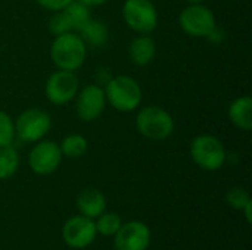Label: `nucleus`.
<instances>
[{"label":"nucleus","mask_w":252,"mask_h":250,"mask_svg":"<svg viewBox=\"0 0 252 250\" xmlns=\"http://www.w3.org/2000/svg\"><path fill=\"white\" fill-rule=\"evenodd\" d=\"M86 55L87 44L74 31L56 35L50 46V57L58 69L75 72L83 66Z\"/></svg>","instance_id":"f257e3e1"},{"label":"nucleus","mask_w":252,"mask_h":250,"mask_svg":"<svg viewBox=\"0 0 252 250\" xmlns=\"http://www.w3.org/2000/svg\"><path fill=\"white\" fill-rule=\"evenodd\" d=\"M103 91L106 102L118 112H133L142 103V88L128 75H118L108 80Z\"/></svg>","instance_id":"f03ea898"},{"label":"nucleus","mask_w":252,"mask_h":250,"mask_svg":"<svg viewBox=\"0 0 252 250\" xmlns=\"http://www.w3.org/2000/svg\"><path fill=\"white\" fill-rule=\"evenodd\" d=\"M137 131L149 140H165L174 131L173 116L159 106H146L136 116Z\"/></svg>","instance_id":"7ed1b4c3"},{"label":"nucleus","mask_w":252,"mask_h":250,"mask_svg":"<svg viewBox=\"0 0 252 250\" xmlns=\"http://www.w3.org/2000/svg\"><path fill=\"white\" fill-rule=\"evenodd\" d=\"M190 158L201 169L217 171L224 165L227 153L223 143L216 136L201 134L190 143Z\"/></svg>","instance_id":"20e7f679"},{"label":"nucleus","mask_w":252,"mask_h":250,"mask_svg":"<svg viewBox=\"0 0 252 250\" xmlns=\"http://www.w3.org/2000/svg\"><path fill=\"white\" fill-rule=\"evenodd\" d=\"M123 18L128 28L139 34H149L158 25V10L151 0H126Z\"/></svg>","instance_id":"39448f33"},{"label":"nucleus","mask_w":252,"mask_h":250,"mask_svg":"<svg viewBox=\"0 0 252 250\" xmlns=\"http://www.w3.org/2000/svg\"><path fill=\"white\" fill-rule=\"evenodd\" d=\"M216 24L214 12L202 3H190L179 15L180 28L192 37H207Z\"/></svg>","instance_id":"423d86ee"},{"label":"nucleus","mask_w":252,"mask_h":250,"mask_svg":"<svg viewBox=\"0 0 252 250\" xmlns=\"http://www.w3.org/2000/svg\"><path fill=\"white\" fill-rule=\"evenodd\" d=\"M52 127V119L47 112L41 109H27L24 111L15 122V136H18L25 143H35L43 140Z\"/></svg>","instance_id":"0eeeda50"},{"label":"nucleus","mask_w":252,"mask_h":250,"mask_svg":"<svg viewBox=\"0 0 252 250\" xmlns=\"http://www.w3.org/2000/svg\"><path fill=\"white\" fill-rule=\"evenodd\" d=\"M78 84L80 83L75 72L58 69L47 78L44 93L52 105H66L75 99L78 93Z\"/></svg>","instance_id":"6e6552de"},{"label":"nucleus","mask_w":252,"mask_h":250,"mask_svg":"<svg viewBox=\"0 0 252 250\" xmlns=\"http://www.w3.org/2000/svg\"><path fill=\"white\" fill-rule=\"evenodd\" d=\"M62 158L63 156L58 143L52 140H38L30 152L28 164L34 174L50 175L59 168Z\"/></svg>","instance_id":"1a4fd4ad"},{"label":"nucleus","mask_w":252,"mask_h":250,"mask_svg":"<svg viewBox=\"0 0 252 250\" xmlns=\"http://www.w3.org/2000/svg\"><path fill=\"white\" fill-rule=\"evenodd\" d=\"M97 236L94 221L84 215L71 217L62 228V239L72 249L89 248Z\"/></svg>","instance_id":"9d476101"},{"label":"nucleus","mask_w":252,"mask_h":250,"mask_svg":"<svg viewBox=\"0 0 252 250\" xmlns=\"http://www.w3.org/2000/svg\"><path fill=\"white\" fill-rule=\"evenodd\" d=\"M75 97H77V103H75L77 115L84 122L96 121L102 115L106 106L105 91L97 84L86 85L80 93H77Z\"/></svg>","instance_id":"9b49d317"},{"label":"nucleus","mask_w":252,"mask_h":250,"mask_svg":"<svg viewBox=\"0 0 252 250\" xmlns=\"http://www.w3.org/2000/svg\"><path fill=\"white\" fill-rule=\"evenodd\" d=\"M117 250H146L151 245V230L142 221H130L115 233Z\"/></svg>","instance_id":"f8f14e48"},{"label":"nucleus","mask_w":252,"mask_h":250,"mask_svg":"<svg viewBox=\"0 0 252 250\" xmlns=\"http://www.w3.org/2000/svg\"><path fill=\"white\" fill-rule=\"evenodd\" d=\"M77 208L87 218H97L106 209V199L97 189H84L77 196Z\"/></svg>","instance_id":"ddd939ff"},{"label":"nucleus","mask_w":252,"mask_h":250,"mask_svg":"<svg viewBox=\"0 0 252 250\" xmlns=\"http://www.w3.org/2000/svg\"><path fill=\"white\" fill-rule=\"evenodd\" d=\"M128 55L134 65L145 66V65L151 63L157 55L155 40L152 37H149L148 34H140L130 43Z\"/></svg>","instance_id":"4468645a"},{"label":"nucleus","mask_w":252,"mask_h":250,"mask_svg":"<svg viewBox=\"0 0 252 250\" xmlns=\"http://www.w3.org/2000/svg\"><path fill=\"white\" fill-rule=\"evenodd\" d=\"M229 119L241 130L252 128V99L250 96H239L229 105Z\"/></svg>","instance_id":"2eb2a0df"},{"label":"nucleus","mask_w":252,"mask_h":250,"mask_svg":"<svg viewBox=\"0 0 252 250\" xmlns=\"http://www.w3.org/2000/svg\"><path fill=\"white\" fill-rule=\"evenodd\" d=\"M77 32L86 44L93 46V47L105 46L108 43V38H109V32H108L106 25L102 21H97L93 18H90Z\"/></svg>","instance_id":"dca6fc26"},{"label":"nucleus","mask_w":252,"mask_h":250,"mask_svg":"<svg viewBox=\"0 0 252 250\" xmlns=\"http://www.w3.org/2000/svg\"><path fill=\"white\" fill-rule=\"evenodd\" d=\"M62 10H63V13H65V16H66V19H68V22H69L72 31H78V29L92 18V15H90V7H89L87 4H84L83 1H80V0L71 1V3H69L65 9H62Z\"/></svg>","instance_id":"f3484780"},{"label":"nucleus","mask_w":252,"mask_h":250,"mask_svg":"<svg viewBox=\"0 0 252 250\" xmlns=\"http://www.w3.org/2000/svg\"><path fill=\"white\" fill-rule=\"evenodd\" d=\"M59 149L62 152V156L77 159V158H81L87 152L89 143H87V139L81 134H69L61 141Z\"/></svg>","instance_id":"a211bd4d"},{"label":"nucleus","mask_w":252,"mask_h":250,"mask_svg":"<svg viewBox=\"0 0 252 250\" xmlns=\"http://www.w3.org/2000/svg\"><path fill=\"white\" fill-rule=\"evenodd\" d=\"M19 168V155L16 149L9 144L0 147V180H7L16 174Z\"/></svg>","instance_id":"6ab92c4d"},{"label":"nucleus","mask_w":252,"mask_h":250,"mask_svg":"<svg viewBox=\"0 0 252 250\" xmlns=\"http://www.w3.org/2000/svg\"><path fill=\"white\" fill-rule=\"evenodd\" d=\"M96 225V231L105 237H111L115 236V233L120 230V227L123 225V220L118 214L115 212H103L102 215L97 217V221L94 222Z\"/></svg>","instance_id":"aec40b11"},{"label":"nucleus","mask_w":252,"mask_h":250,"mask_svg":"<svg viewBox=\"0 0 252 250\" xmlns=\"http://www.w3.org/2000/svg\"><path fill=\"white\" fill-rule=\"evenodd\" d=\"M15 139V121L9 113L0 111V147L9 146Z\"/></svg>","instance_id":"412c9836"},{"label":"nucleus","mask_w":252,"mask_h":250,"mask_svg":"<svg viewBox=\"0 0 252 250\" xmlns=\"http://www.w3.org/2000/svg\"><path fill=\"white\" fill-rule=\"evenodd\" d=\"M226 202L229 206H232L233 209L236 211H242L248 203H251V196L250 193L242 189V187H235V189H230L227 193H226Z\"/></svg>","instance_id":"4be33fe9"},{"label":"nucleus","mask_w":252,"mask_h":250,"mask_svg":"<svg viewBox=\"0 0 252 250\" xmlns=\"http://www.w3.org/2000/svg\"><path fill=\"white\" fill-rule=\"evenodd\" d=\"M49 31L52 34H55V37L72 31V28H71V25H69L63 10H58V12H55L52 15V18L49 19Z\"/></svg>","instance_id":"5701e85b"},{"label":"nucleus","mask_w":252,"mask_h":250,"mask_svg":"<svg viewBox=\"0 0 252 250\" xmlns=\"http://www.w3.org/2000/svg\"><path fill=\"white\" fill-rule=\"evenodd\" d=\"M41 7L47 9V10H52V12H58V10H62L65 9L71 1L74 0H35Z\"/></svg>","instance_id":"b1692460"},{"label":"nucleus","mask_w":252,"mask_h":250,"mask_svg":"<svg viewBox=\"0 0 252 250\" xmlns=\"http://www.w3.org/2000/svg\"><path fill=\"white\" fill-rule=\"evenodd\" d=\"M224 37H226V34H224V31H223V28H220L217 24H216V27L208 32V35H207V38L211 41V43H221L223 40H224Z\"/></svg>","instance_id":"393cba45"},{"label":"nucleus","mask_w":252,"mask_h":250,"mask_svg":"<svg viewBox=\"0 0 252 250\" xmlns=\"http://www.w3.org/2000/svg\"><path fill=\"white\" fill-rule=\"evenodd\" d=\"M80 1H83L84 4H87L89 7H92V6H100V4L106 3L108 0H80Z\"/></svg>","instance_id":"a878e982"},{"label":"nucleus","mask_w":252,"mask_h":250,"mask_svg":"<svg viewBox=\"0 0 252 250\" xmlns=\"http://www.w3.org/2000/svg\"><path fill=\"white\" fill-rule=\"evenodd\" d=\"M251 209H252V202L251 203H248L242 211L245 212V218H247V221H248V224H251L252 222V217H251Z\"/></svg>","instance_id":"bb28decb"},{"label":"nucleus","mask_w":252,"mask_h":250,"mask_svg":"<svg viewBox=\"0 0 252 250\" xmlns=\"http://www.w3.org/2000/svg\"><path fill=\"white\" fill-rule=\"evenodd\" d=\"M188 4H190V3H202L204 0H185Z\"/></svg>","instance_id":"cd10ccee"}]
</instances>
